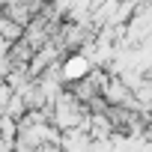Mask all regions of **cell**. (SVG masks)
Returning a JSON list of instances; mask_svg holds the SVG:
<instances>
[{
    "label": "cell",
    "instance_id": "6da1fadb",
    "mask_svg": "<svg viewBox=\"0 0 152 152\" xmlns=\"http://www.w3.org/2000/svg\"><path fill=\"white\" fill-rule=\"evenodd\" d=\"M81 72H90V60L87 57H72L66 66H63V78H75Z\"/></svg>",
    "mask_w": 152,
    "mask_h": 152
}]
</instances>
